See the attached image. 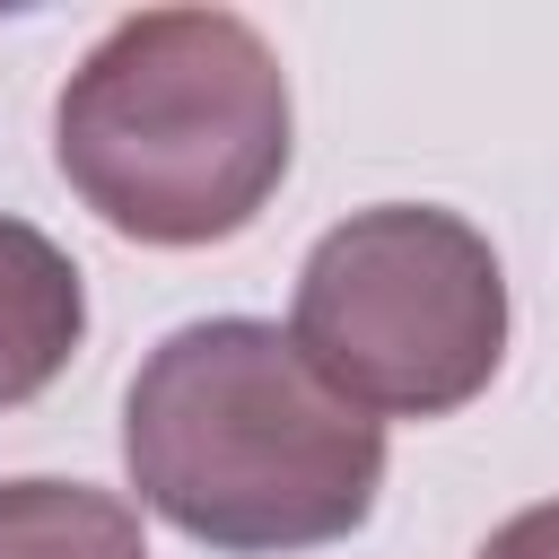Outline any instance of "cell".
Returning <instances> with one entry per match:
<instances>
[{"label": "cell", "mask_w": 559, "mask_h": 559, "mask_svg": "<svg viewBox=\"0 0 559 559\" xmlns=\"http://www.w3.org/2000/svg\"><path fill=\"white\" fill-rule=\"evenodd\" d=\"M122 472L218 559L349 542L384 489V419L341 402L262 314L175 323L122 393Z\"/></svg>", "instance_id": "6da1fadb"}, {"label": "cell", "mask_w": 559, "mask_h": 559, "mask_svg": "<svg viewBox=\"0 0 559 559\" xmlns=\"http://www.w3.org/2000/svg\"><path fill=\"white\" fill-rule=\"evenodd\" d=\"M52 157L131 245H227L288 175V70L236 9H140L61 79Z\"/></svg>", "instance_id": "7a4b0ae2"}, {"label": "cell", "mask_w": 559, "mask_h": 559, "mask_svg": "<svg viewBox=\"0 0 559 559\" xmlns=\"http://www.w3.org/2000/svg\"><path fill=\"white\" fill-rule=\"evenodd\" d=\"M288 341L367 419H445L507 358V271L472 218L376 201L314 236Z\"/></svg>", "instance_id": "3957f363"}, {"label": "cell", "mask_w": 559, "mask_h": 559, "mask_svg": "<svg viewBox=\"0 0 559 559\" xmlns=\"http://www.w3.org/2000/svg\"><path fill=\"white\" fill-rule=\"evenodd\" d=\"M87 341V280L79 262L0 210V411L35 402Z\"/></svg>", "instance_id": "277c9868"}, {"label": "cell", "mask_w": 559, "mask_h": 559, "mask_svg": "<svg viewBox=\"0 0 559 559\" xmlns=\"http://www.w3.org/2000/svg\"><path fill=\"white\" fill-rule=\"evenodd\" d=\"M0 559H148V542L114 489L0 480Z\"/></svg>", "instance_id": "5b68a950"}, {"label": "cell", "mask_w": 559, "mask_h": 559, "mask_svg": "<svg viewBox=\"0 0 559 559\" xmlns=\"http://www.w3.org/2000/svg\"><path fill=\"white\" fill-rule=\"evenodd\" d=\"M472 559H559V498H542V507H524V515H507Z\"/></svg>", "instance_id": "8992f818"}]
</instances>
